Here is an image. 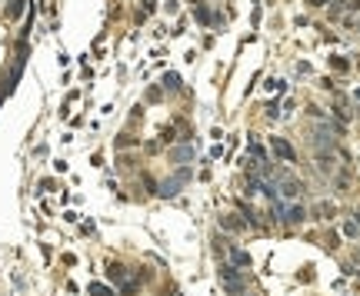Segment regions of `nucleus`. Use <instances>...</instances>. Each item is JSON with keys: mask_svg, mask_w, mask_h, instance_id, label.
I'll return each mask as SVG.
<instances>
[{"mask_svg": "<svg viewBox=\"0 0 360 296\" xmlns=\"http://www.w3.org/2000/svg\"><path fill=\"white\" fill-rule=\"evenodd\" d=\"M310 7H324V4H337V0H307Z\"/></svg>", "mask_w": 360, "mask_h": 296, "instance_id": "13", "label": "nucleus"}, {"mask_svg": "<svg viewBox=\"0 0 360 296\" xmlns=\"http://www.w3.org/2000/svg\"><path fill=\"white\" fill-rule=\"evenodd\" d=\"M270 146H273V153H277L280 160H287V163H294V160H297L294 146H290L287 140H284V136H273V140H270Z\"/></svg>", "mask_w": 360, "mask_h": 296, "instance_id": "3", "label": "nucleus"}, {"mask_svg": "<svg viewBox=\"0 0 360 296\" xmlns=\"http://www.w3.org/2000/svg\"><path fill=\"white\" fill-rule=\"evenodd\" d=\"M220 280H224V286L230 289V293H244V280L237 276L233 266H224V270H220Z\"/></svg>", "mask_w": 360, "mask_h": 296, "instance_id": "2", "label": "nucleus"}, {"mask_svg": "<svg viewBox=\"0 0 360 296\" xmlns=\"http://www.w3.org/2000/svg\"><path fill=\"white\" fill-rule=\"evenodd\" d=\"M347 7H350V10H360V0H350V4H347Z\"/></svg>", "mask_w": 360, "mask_h": 296, "instance_id": "14", "label": "nucleus"}, {"mask_svg": "<svg viewBox=\"0 0 360 296\" xmlns=\"http://www.w3.org/2000/svg\"><path fill=\"white\" fill-rule=\"evenodd\" d=\"M330 67H334L337 73H347V70H350V64H347L344 57H330Z\"/></svg>", "mask_w": 360, "mask_h": 296, "instance_id": "8", "label": "nucleus"}, {"mask_svg": "<svg viewBox=\"0 0 360 296\" xmlns=\"http://www.w3.org/2000/svg\"><path fill=\"white\" fill-rule=\"evenodd\" d=\"M170 160H174V163H190V160H193V146H190V143L177 146V150L170 153Z\"/></svg>", "mask_w": 360, "mask_h": 296, "instance_id": "4", "label": "nucleus"}, {"mask_svg": "<svg viewBox=\"0 0 360 296\" xmlns=\"http://www.w3.org/2000/svg\"><path fill=\"white\" fill-rule=\"evenodd\" d=\"M230 260H233L237 266H250V256L244 253V250H230Z\"/></svg>", "mask_w": 360, "mask_h": 296, "instance_id": "7", "label": "nucleus"}, {"mask_svg": "<svg viewBox=\"0 0 360 296\" xmlns=\"http://www.w3.org/2000/svg\"><path fill=\"white\" fill-rule=\"evenodd\" d=\"M277 213H280V220H284V223H287V226H297V223H300V220H304V207H297V203H294V207H284V203H277Z\"/></svg>", "mask_w": 360, "mask_h": 296, "instance_id": "1", "label": "nucleus"}, {"mask_svg": "<svg viewBox=\"0 0 360 296\" xmlns=\"http://www.w3.org/2000/svg\"><path fill=\"white\" fill-rule=\"evenodd\" d=\"M344 233H347V236H360V226H357V223H350V220H347V223H344Z\"/></svg>", "mask_w": 360, "mask_h": 296, "instance_id": "12", "label": "nucleus"}, {"mask_svg": "<svg viewBox=\"0 0 360 296\" xmlns=\"http://www.w3.org/2000/svg\"><path fill=\"white\" fill-rule=\"evenodd\" d=\"M90 296H110V289L100 286V283H94V286H90Z\"/></svg>", "mask_w": 360, "mask_h": 296, "instance_id": "11", "label": "nucleus"}, {"mask_svg": "<svg viewBox=\"0 0 360 296\" xmlns=\"http://www.w3.org/2000/svg\"><path fill=\"white\" fill-rule=\"evenodd\" d=\"M24 4H27V0H7V17H10V20H17V17L24 14Z\"/></svg>", "mask_w": 360, "mask_h": 296, "instance_id": "5", "label": "nucleus"}, {"mask_svg": "<svg viewBox=\"0 0 360 296\" xmlns=\"http://www.w3.org/2000/svg\"><path fill=\"white\" fill-rule=\"evenodd\" d=\"M110 280L124 283V280H127V270H124V266H110Z\"/></svg>", "mask_w": 360, "mask_h": 296, "instance_id": "9", "label": "nucleus"}, {"mask_svg": "<svg viewBox=\"0 0 360 296\" xmlns=\"http://www.w3.org/2000/svg\"><path fill=\"white\" fill-rule=\"evenodd\" d=\"M357 226H360V210H357Z\"/></svg>", "mask_w": 360, "mask_h": 296, "instance_id": "16", "label": "nucleus"}, {"mask_svg": "<svg viewBox=\"0 0 360 296\" xmlns=\"http://www.w3.org/2000/svg\"><path fill=\"white\" fill-rule=\"evenodd\" d=\"M180 83H184V80H180V73H167V77H164V87H167V90H180Z\"/></svg>", "mask_w": 360, "mask_h": 296, "instance_id": "6", "label": "nucleus"}, {"mask_svg": "<svg viewBox=\"0 0 360 296\" xmlns=\"http://www.w3.org/2000/svg\"><path fill=\"white\" fill-rule=\"evenodd\" d=\"M177 296H180V293H177Z\"/></svg>", "mask_w": 360, "mask_h": 296, "instance_id": "17", "label": "nucleus"}, {"mask_svg": "<svg viewBox=\"0 0 360 296\" xmlns=\"http://www.w3.org/2000/svg\"><path fill=\"white\" fill-rule=\"evenodd\" d=\"M144 7H147V10H153V0H144Z\"/></svg>", "mask_w": 360, "mask_h": 296, "instance_id": "15", "label": "nucleus"}, {"mask_svg": "<svg viewBox=\"0 0 360 296\" xmlns=\"http://www.w3.org/2000/svg\"><path fill=\"white\" fill-rule=\"evenodd\" d=\"M197 20H200V24H210V10H207V4H200V7H197Z\"/></svg>", "mask_w": 360, "mask_h": 296, "instance_id": "10", "label": "nucleus"}]
</instances>
